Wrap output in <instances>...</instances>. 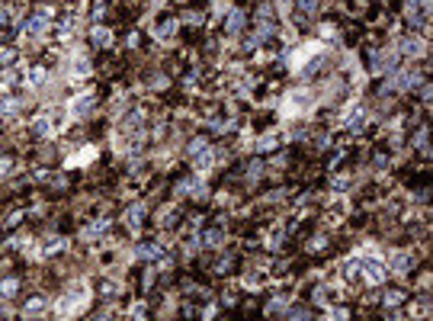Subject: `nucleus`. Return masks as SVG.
Returning a JSON list of instances; mask_svg holds the SVG:
<instances>
[{"mask_svg":"<svg viewBox=\"0 0 433 321\" xmlns=\"http://www.w3.org/2000/svg\"><path fill=\"white\" fill-rule=\"evenodd\" d=\"M135 254L141 257V260H148V264H154V260H161V257H164V250H161L158 244H138V247H135Z\"/></svg>","mask_w":433,"mask_h":321,"instance_id":"9","label":"nucleus"},{"mask_svg":"<svg viewBox=\"0 0 433 321\" xmlns=\"http://www.w3.org/2000/svg\"><path fill=\"white\" fill-rule=\"evenodd\" d=\"M395 65H398V55L392 48H385V51H376V55H372V71L376 74H388V71H395Z\"/></svg>","mask_w":433,"mask_h":321,"instance_id":"2","label":"nucleus"},{"mask_svg":"<svg viewBox=\"0 0 433 321\" xmlns=\"http://www.w3.org/2000/svg\"><path fill=\"white\" fill-rule=\"evenodd\" d=\"M29 84H32V87L45 84V71H42V68H36V71H32V77H29Z\"/></svg>","mask_w":433,"mask_h":321,"instance_id":"29","label":"nucleus"},{"mask_svg":"<svg viewBox=\"0 0 433 321\" xmlns=\"http://www.w3.org/2000/svg\"><path fill=\"white\" fill-rule=\"evenodd\" d=\"M16 289H20V283H16V280H4V283H0V299L16 296Z\"/></svg>","mask_w":433,"mask_h":321,"instance_id":"16","label":"nucleus"},{"mask_svg":"<svg viewBox=\"0 0 433 321\" xmlns=\"http://www.w3.org/2000/svg\"><path fill=\"white\" fill-rule=\"evenodd\" d=\"M42 311H45V299H29L26 302V308H23V315H42Z\"/></svg>","mask_w":433,"mask_h":321,"instance_id":"14","label":"nucleus"},{"mask_svg":"<svg viewBox=\"0 0 433 321\" xmlns=\"http://www.w3.org/2000/svg\"><path fill=\"white\" fill-rule=\"evenodd\" d=\"M318 0H299V13H305V16H311V13H318Z\"/></svg>","mask_w":433,"mask_h":321,"instance_id":"21","label":"nucleus"},{"mask_svg":"<svg viewBox=\"0 0 433 321\" xmlns=\"http://www.w3.org/2000/svg\"><path fill=\"white\" fill-rule=\"evenodd\" d=\"M285 100L292 103V109H296V112H308L311 103H315V93H308V90H292Z\"/></svg>","mask_w":433,"mask_h":321,"instance_id":"3","label":"nucleus"},{"mask_svg":"<svg viewBox=\"0 0 433 321\" xmlns=\"http://www.w3.org/2000/svg\"><path fill=\"white\" fill-rule=\"evenodd\" d=\"M71 74H74V77H87V74H90V61H87V58H74Z\"/></svg>","mask_w":433,"mask_h":321,"instance_id":"15","label":"nucleus"},{"mask_svg":"<svg viewBox=\"0 0 433 321\" xmlns=\"http://www.w3.org/2000/svg\"><path fill=\"white\" fill-rule=\"evenodd\" d=\"M90 112H93V93H81L77 100H71V116L84 119V116H90Z\"/></svg>","mask_w":433,"mask_h":321,"instance_id":"4","label":"nucleus"},{"mask_svg":"<svg viewBox=\"0 0 433 321\" xmlns=\"http://www.w3.org/2000/svg\"><path fill=\"white\" fill-rule=\"evenodd\" d=\"M276 36V23L270 20V16H260V23H257V32H254V39L257 42H266V39H273Z\"/></svg>","mask_w":433,"mask_h":321,"instance_id":"5","label":"nucleus"},{"mask_svg":"<svg viewBox=\"0 0 433 321\" xmlns=\"http://www.w3.org/2000/svg\"><path fill=\"white\" fill-rule=\"evenodd\" d=\"M16 112V100H0V116H13Z\"/></svg>","mask_w":433,"mask_h":321,"instance_id":"26","label":"nucleus"},{"mask_svg":"<svg viewBox=\"0 0 433 321\" xmlns=\"http://www.w3.org/2000/svg\"><path fill=\"white\" fill-rule=\"evenodd\" d=\"M222 241H225V235H222L219 228H212L209 235H202V244H209V247H215V244H222Z\"/></svg>","mask_w":433,"mask_h":321,"instance_id":"20","label":"nucleus"},{"mask_svg":"<svg viewBox=\"0 0 433 321\" xmlns=\"http://www.w3.org/2000/svg\"><path fill=\"white\" fill-rule=\"evenodd\" d=\"M359 276H363L369 286H382V283H385V264H382L379 257H363Z\"/></svg>","mask_w":433,"mask_h":321,"instance_id":"1","label":"nucleus"},{"mask_svg":"<svg viewBox=\"0 0 433 321\" xmlns=\"http://www.w3.org/2000/svg\"><path fill=\"white\" fill-rule=\"evenodd\" d=\"M270 148H276V135H266V138H260V142H257V154H263Z\"/></svg>","mask_w":433,"mask_h":321,"instance_id":"22","label":"nucleus"},{"mask_svg":"<svg viewBox=\"0 0 433 321\" xmlns=\"http://www.w3.org/2000/svg\"><path fill=\"white\" fill-rule=\"evenodd\" d=\"M141 219H145V206H141V203H135L132 209L125 212V225H132V228H138V225H141Z\"/></svg>","mask_w":433,"mask_h":321,"instance_id":"11","label":"nucleus"},{"mask_svg":"<svg viewBox=\"0 0 433 321\" xmlns=\"http://www.w3.org/2000/svg\"><path fill=\"white\" fill-rule=\"evenodd\" d=\"M334 186H337V189H346V186H350V177H346V173H340V177H334Z\"/></svg>","mask_w":433,"mask_h":321,"instance_id":"31","label":"nucleus"},{"mask_svg":"<svg viewBox=\"0 0 433 321\" xmlns=\"http://www.w3.org/2000/svg\"><path fill=\"white\" fill-rule=\"evenodd\" d=\"M423 51H427V45H423L420 39H404L401 42V55H408V58H420Z\"/></svg>","mask_w":433,"mask_h":321,"instance_id":"8","label":"nucleus"},{"mask_svg":"<svg viewBox=\"0 0 433 321\" xmlns=\"http://www.w3.org/2000/svg\"><path fill=\"white\" fill-rule=\"evenodd\" d=\"M359 4H363V0H359Z\"/></svg>","mask_w":433,"mask_h":321,"instance_id":"33","label":"nucleus"},{"mask_svg":"<svg viewBox=\"0 0 433 321\" xmlns=\"http://www.w3.org/2000/svg\"><path fill=\"white\" fill-rule=\"evenodd\" d=\"M7 170H10V161L4 158V161H0V173H7Z\"/></svg>","mask_w":433,"mask_h":321,"instance_id":"32","label":"nucleus"},{"mask_svg":"<svg viewBox=\"0 0 433 321\" xmlns=\"http://www.w3.org/2000/svg\"><path fill=\"white\" fill-rule=\"evenodd\" d=\"M427 135H430V132H427V125H420V129H417V135H414V148H420L423 154H427Z\"/></svg>","mask_w":433,"mask_h":321,"instance_id":"18","label":"nucleus"},{"mask_svg":"<svg viewBox=\"0 0 433 321\" xmlns=\"http://www.w3.org/2000/svg\"><path fill=\"white\" fill-rule=\"evenodd\" d=\"M93 42H97V45H109V42H112L109 29H100V26H93Z\"/></svg>","mask_w":433,"mask_h":321,"instance_id":"19","label":"nucleus"},{"mask_svg":"<svg viewBox=\"0 0 433 321\" xmlns=\"http://www.w3.org/2000/svg\"><path fill=\"white\" fill-rule=\"evenodd\" d=\"M282 315H285V318H305V315H308V308H302V305H296V308H285Z\"/></svg>","mask_w":433,"mask_h":321,"instance_id":"27","label":"nucleus"},{"mask_svg":"<svg viewBox=\"0 0 433 321\" xmlns=\"http://www.w3.org/2000/svg\"><path fill=\"white\" fill-rule=\"evenodd\" d=\"M260 173H263V167H260V164H250V167H247V180H257Z\"/></svg>","mask_w":433,"mask_h":321,"instance_id":"30","label":"nucleus"},{"mask_svg":"<svg viewBox=\"0 0 433 321\" xmlns=\"http://www.w3.org/2000/svg\"><path fill=\"white\" fill-rule=\"evenodd\" d=\"M106 231H109V222L103 219V222H93L90 228L84 231V238H103V235H106Z\"/></svg>","mask_w":433,"mask_h":321,"instance_id":"13","label":"nucleus"},{"mask_svg":"<svg viewBox=\"0 0 433 321\" xmlns=\"http://www.w3.org/2000/svg\"><path fill=\"white\" fill-rule=\"evenodd\" d=\"M411 264H414V257H411V254H404V250H398V254H392V267H395V270H401V273H404V270H408Z\"/></svg>","mask_w":433,"mask_h":321,"instance_id":"12","label":"nucleus"},{"mask_svg":"<svg viewBox=\"0 0 433 321\" xmlns=\"http://www.w3.org/2000/svg\"><path fill=\"white\" fill-rule=\"evenodd\" d=\"M285 305H289L285 299H273L270 305H266V311H270V315H282V311H285Z\"/></svg>","mask_w":433,"mask_h":321,"instance_id":"23","label":"nucleus"},{"mask_svg":"<svg viewBox=\"0 0 433 321\" xmlns=\"http://www.w3.org/2000/svg\"><path fill=\"white\" fill-rule=\"evenodd\" d=\"M225 23H228V32H231V36H238V32L244 29L247 16H244V10H228V16H225Z\"/></svg>","mask_w":433,"mask_h":321,"instance_id":"6","label":"nucleus"},{"mask_svg":"<svg viewBox=\"0 0 433 321\" xmlns=\"http://www.w3.org/2000/svg\"><path fill=\"white\" fill-rule=\"evenodd\" d=\"M363 122H366V109H363L359 103H356V106L350 109V116H346V129H350V132H359Z\"/></svg>","mask_w":433,"mask_h":321,"instance_id":"7","label":"nucleus"},{"mask_svg":"<svg viewBox=\"0 0 433 321\" xmlns=\"http://www.w3.org/2000/svg\"><path fill=\"white\" fill-rule=\"evenodd\" d=\"M385 305H401V302H404V292H385Z\"/></svg>","mask_w":433,"mask_h":321,"instance_id":"25","label":"nucleus"},{"mask_svg":"<svg viewBox=\"0 0 433 321\" xmlns=\"http://www.w3.org/2000/svg\"><path fill=\"white\" fill-rule=\"evenodd\" d=\"M205 148H209V142H205V138H196V142L189 145V151H186V154H189V158H196V154H199V151H205Z\"/></svg>","mask_w":433,"mask_h":321,"instance_id":"24","label":"nucleus"},{"mask_svg":"<svg viewBox=\"0 0 433 321\" xmlns=\"http://www.w3.org/2000/svg\"><path fill=\"white\" fill-rule=\"evenodd\" d=\"M10 61H16V51L13 48H0V65H10Z\"/></svg>","mask_w":433,"mask_h":321,"instance_id":"28","label":"nucleus"},{"mask_svg":"<svg viewBox=\"0 0 433 321\" xmlns=\"http://www.w3.org/2000/svg\"><path fill=\"white\" fill-rule=\"evenodd\" d=\"M32 132H36V135H48V132H51V119H48V116L36 119V122H32Z\"/></svg>","mask_w":433,"mask_h":321,"instance_id":"17","label":"nucleus"},{"mask_svg":"<svg viewBox=\"0 0 433 321\" xmlns=\"http://www.w3.org/2000/svg\"><path fill=\"white\" fill-rule=\"evenodd\" d=\"M173 36H177V23H173V20H167V23H161L158 29H154V39H158V42H170Z\"/></svg>","mask_w":433,"mask_h":321,"instance_id":"10","label":"nucleus"}]
</instances>
